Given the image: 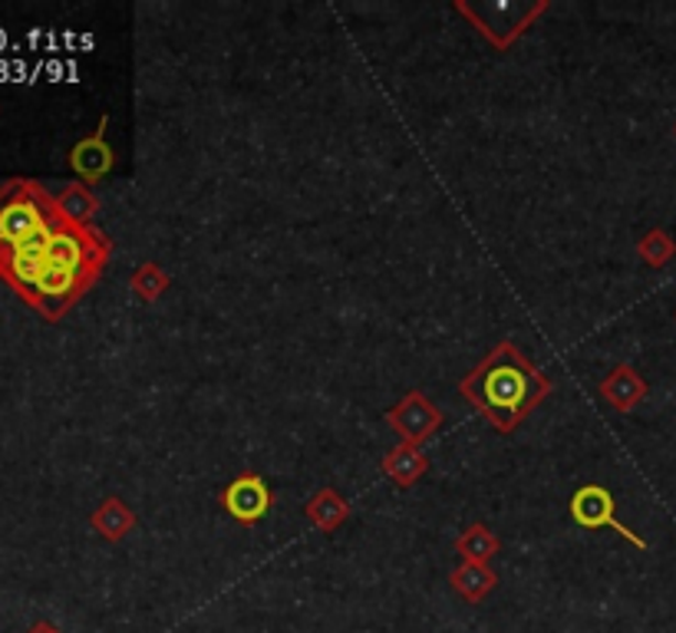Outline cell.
<instances>
[{
  "mask_svg": "<svg viewBox=\"0 0 676 633\" xmlns=\"http://www.w3.org/2000/svg\"><path fill=\"white\" fill-rule=\"evenodd\" d=\"M304 515H307V521H310L314 528L334 531V528H340V525L350 518V502H347L340 492H334V488H320V492H314L310 502L304 505Z\"/></svg>",
  "mask_w": 676,
  "mask_h": 633,
  "instance_id": "cell-10",
  "label": "cell"
},
{
  "mask_svg": "<svg viewBox=\"0 0 676 633\" xmlns=\"http://www.w3.org/2000/svg\"><path fill=\"white\" fill-rule=\"evenodd\" d=\"M450 584L455 588V594H462L468 604H482V601L495 591L498 578H495V571H492L488 565L462 561L450 574Z\"/></svg>",
  "mask_w": 676,
  "mask_h": 633,
  "instance_id": "cell-11",
  "label": "cell"
},
{
  "mask_svg": "<svg viewBox=\"0 0 676 633\" xmlns=\"http://www.w3.org/2000/svg\"><path fill=\"white\" fill-rule=\"evenodd\" d=\"M271 502H274V495H271L267 482L261 475H254V472L237 475L225 488V495H222L225 511L234 521H241V525L261 521L271 511Z\"/></svg>",
  "mask_w": 676,
  "mask_h": 633,
  "instance_id": "cell-6",
  "label": "cell"
},
{
  "mask_svg": "<svg viewBox=\"0 0 676 633\" xmlns=\"http://www.w3.org/2000/svg\"><path fill=\"white\" fill-rule=\"evenodd\" d=\"M601 397H604L617 413H631V410H637V407L644 403V397H647V380H644L634 367L621 363V367H614L611 377L601 383Z\"/></svg>",
  "mask_w": 676,
  "mask_h": 633,
  "instance_id": "cell-8",
  "label": "cell"
},
{
  "mask_svg": "<svg viewBox=\"0 0 676 633\" xmlns=\"http://www.w3.org/2000/svg\"><path fill=\"white\" fill-rule=\"evenodd\" d=\"M93 528L106 538V541H123L133 528H136V515L119 502V498H106L96 515H93Z\"/></svg>",
  "mask_w": 676,
  "mask_h": 633,
  "instance_id": "cell-12",
  "label": "cell"
},
{
  "mask_svg": "<svg viewBox=\"0 0 676 633\" xmlns=\"http://www.w3.org/2000/svg\"><path fill=\"white\" fill-rule=\"evenodd\" d=\"M637 254H641L644 264H651V267H664V264L674 261L676 241L670 238V231H664V228H651V231L637 241Z\"/></svg>",
  "mask_w": 676,
  "mask_h": 633,
  "instance_id": "cell-16",
  "label": "cell"
},
{
  "mask_svg": "<svg viewBox=\"0 0 676 633\" xmlns=\"http://www.w3.org/2000/svg\"><path fill=\"white\" fill-rule=\"evenodd\" d=\"M387 420L400 432V439H403L406 445H423V442L443 425V413L430 403L426 393L413 390V393H406V397L387 413Z\"/></svg>",
  "mask_w": 676,
  "mask_h": 633,
  "instance_id": "cell-5",
  "label": "cell"
},
{
  "mask_svg": "<svg viewBox=\"0 0 676 633\" xmlns=\"http://www.w3.org/2000/svg\"><path fill=\"white\" fill-rule=\"evenodd\" d=\"M106 119L99 123V129L89 136V139H83V143H76V149L70 152V166L86 179V182H99L113 166H116V156H113V149H109V143H106Z\"/></svg>",
  "mask_w": 676,
  "mask_h": 633,
  "instance_id": "cell-7",
  "label": "cell"
},
{
  "mask_svg": "<svg viewBox=\"0 0 676 633\" xmlns=\"http://www.w3.org/2000/svg\"><path fill=\"white\" fill-rule=\"evenodd\" d=\"M501 541L485 528V525H468L458 538H455V551L465 558V561H478V565H488L495 555H498Z\"/></svg>",
  "mask_w": 676,
  "mask_h": 633,
  "instance_id": "cell-13",
  "label": "cell"
},
{
  "mask_svg": "<svg viewBox=\"0 0 676 633\" xmlns=\"http://www.w3.org/2000/svg\"><path fill=\"white\" fill-rule=\"evenodd\" d=\"M113 244L93 224L60 221L46 241L40 277L27 304H33L46 320H60L106 271Z\"/></svg>",
  "mask_w": 676,
  "mask_h": 633,
  "instance_id": "cell-2",
  "label": "cell"
},
{
  "mask_svg": "<svg viewBox=\"0 0 676 633\" xmlns=\"http://www.w3.org/2000/svg\"><path fill=\"white\" fill-rule=\"evenodd\" d=\"M674 133H676V126H674Z\"/></svg>",
  "mask_w": 676,
  "mask_h": 633,
  "instance_id": "cell-18",
  "label": "cell"
},
{
  "mask_svg": "<svg viewBox=\"0 0 676 633\" xmlns=\"http://www.w3.org/2000/svg\"><path fill=\"white\" fill-rule=\"evenodd\" d=\"M56 209L66 221H76V224H89L93 211L99 209L96 196L86 189V186H66L60 196H56Z\"/></svg>",
  "mask_w": 676,
  "mask_h": 633,
  "instance_id": "cell-14",
  "label": "cell"
},
{
  "mask_svg": "<svg viewBox=\"0 0 676 633\" xmlns=\"http://www.w3.org/2000/svg\"><path fill=\"white\" fill-rule=\"evenodd\" d=\"M430 472V458L423 455V449L420 445H397L387 458H383V475L393 482V485H400V488H410V485H416L423 475Z\"/></svg>",
  "mask_w": 676,
  "mask_h": 633,
  "instance_id": "cell-9",
  "label": "cell"
},
{
  "mask_svg": "<svg viewBox=\"0 0 676 633\" xmlns=\"http://www.w3.org/2000/svg\"><path fill=\"white\" fill-rule=\"evenodd\" d=\"M571 518H574L581 528H588V531H598V528H614V531H617L621 538H627L631 545L647 548V541H644L641 535H634L631 528H624V525H621L614 495H611L604 485H598V482L581 485V488L574 492V498H571Z\"/></svg>",
  "mask_w": 676,
  "mask_h": 633,
  "instance_id": "cell-4",
  "label": "cell"
},
{
  "mask_svg": "<svg viewBox=\"0 0 676 633\" xmlns=\"http://www.w3.org/2000/svg\"><path fill=\"white\" fill-rule=\"evenodd\" d=\"M129 284H133V291L139 294V300H146V304H152V300H159L166 291H169V284H172V277L156 264V261H142L136 271H133V277H129Z\"/></svg>",
  "mask_w": 676,
  "mask_h": 633,
  "instance_id": "cell-15",
  "label": "cell"
},
{
  "mask_svg": "<svg viewBox=\"0 0 676 633\" xmlns=\"http://www.w3.org/2000/svg\"><path fill=\"white\" fill-rule=\"evenodd\" d=\"M458 393L495 432L508 435L548 400L551 383L511 340H501L462 377Z\"/></svg>",
  "mask_w": 676,
  "mask_h": 633,
  "instance_id": "cell-1",
  "label": "cell"
},
{
  "mask_svg": "<svg viewBox=\"0 0 676 633\" xmlns=\"http://www.w3.org/2000/svg\"><path fill=\"white\" fill-rule=\"evenodd\" d=\"M60 218L56 199H50L33 182H10L0 192V254L17 247L33 231L53 224Z\"/></svg>",
  "mask_w": 676,
  "mask_h": 633,
  "instance_id": "cell-3",
  "label": "cell"
},
{
  "mask_svg": "<svg viewBox=\"0 0 676 633\" xmlns=\"http://www.w3.org/2000/svg\"><path fill=\"white\" fill-rule=\"evenodd\" d=\"M30 633H60V631H56V627H50V624H36V627H33Z\"/></svg>",
  "mask_w": 676,
  "mask_h": 633,
  "instance_id": "cell-17",
  "label": "cell"
}]
</instances>
